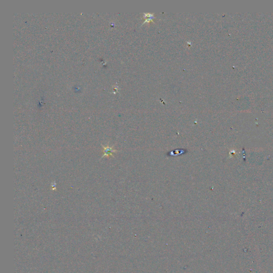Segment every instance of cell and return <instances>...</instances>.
<instances>
[{
  "label": "cell",
  "instance_id": "1",
  "mask_svg": "<svg viewBox=\"0 0 273 273\" xmlns=\"http://www.w3.org/2000/svg\"><path fill=\"white\" fill-rule=\"evenodd\" d=\"M101 146L103 148V152H104V154H103V156L101 158V159L102 158H104V157H109V156H112V157H113V153H116L117 151L116 150H114L113 149V147H110V146H109V145H107V146L105 147L104 146H103V145H101Z\"/></svg>",
  "mask_w": 273,
  "mask_h": 273
}]
</instances>
